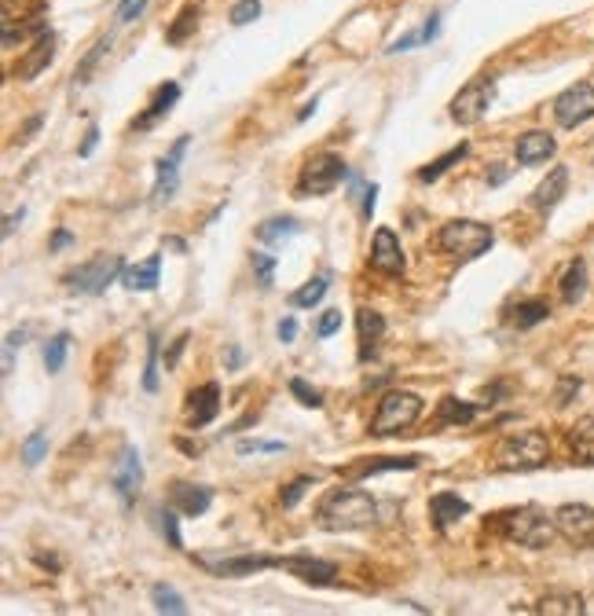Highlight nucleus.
Returning <instances> with one entry per match:
<instances>
[{
	"label": "nucleus",
	"mask_w": 594,
	"mask_h": 616,
	"mask_svg": "<svg viewBox=\"0 0 594 616\" xmlns=\"http://www.w3.org/2000/svg\"><path fill=\"white\" fill-rule=\"evenodd\" d=\"M378 517V503L363 488H331L315 510V525L327 532H356L371 529Z\"/></svg>",
	"instance_id": "obj_1"
},
{
	"label": "nucleus",
	"mask_w": 594,
	"mask_h": 616,
	"mask_svg": "<svg viewBox=\"0 0 594 616\" xmlns=\"http://www.w3.org/2000/svg\"><path fill=\"white\" fill-rule=\"evenodd\" d=\"M492 529H495L502 540L521 543V547H532V550L551 547L554 536H558L554 517H546V513L536 510V506H514V510L495 513V517H492Z\"/></svg>",
	"instance_id": "obj_2"
},
{
	"label": "nucleus",
	"mask_w": 594,
	"mask_h": 616,
	"mask_svg": "<svg viewBox=\"0 0 594 616\" xmlns=\"http://www.w3.org/2000/svg\"><path fill=\"white\" fill-rule=\"evenodd\" d=\"M546 459H551V441H546L543 430H521L495 448V469H507V473L539 469Z\"/></svg>",
	"instance_id": "obj_3"
},
{
	"label": "nucleus",
	"mask_w": 594,
	"mask_h": 616,
	"mask_svg": "<svg viewBox=\"0 0 594 616\" xmlns=\"http://www.w3.org/2000/svg\"><path fill=\"white\" fill-rule=\"evenodd\" d=\"M492 243H495V231H492V224H481V220H451L437 235V246L459 261H474V257L488 254Z\"/></svg>",
	"instance_id": "obj_4"
},
{
	"label": "nucleus",
	"mask_w": 594,
	"mask_h": 616,
	"mask_svg": "<svg viewBox=\"0 0 594 616\" xmlns=\"http://www.w3.org/2000/svg\"><path fill=\"white\" fill-rule=\"evenodd\" d=\"M422 415V397L407 393V389H393L378 400V411L371 418V433L375 437H393L407 425H415V418Z\"/></svg>",
	"instance_id": "obj_5"
},
{
	"label": "nucleus",
	"mask_w": 594,
	"mask_h": 616,
	"mask_svg": "<svg viewBox=\"0 0 594 616\" xmlns=\"http://www.w3.org/2000/svg\"><path fill=\"white\" fill-rule=\"evenodd\" d=\"M125 272V261L118 257V254H100V257H93V261H84L81 268H74L70 275H66V287L74 290V294H88V298H96V294H103L111 282L118 279Z\"/></svg>",
	"instance_id": "obj_6"
},
{
	"label": "nucleus",
	"mask_w": 594,
	"mask_h": 616,
	"mask_svg": "<svg viewBox=\"0 0 594 616\" xmlns=\"http://www.w3.org/2000/svg\"><path fill=\"white\" fill-rule=\"evenodd\" d=\"M345 176H349V169H345V162H341L338 155H331V151H327V155H315V158L305 162V169H301V176H297V195H301V199L331 195Z\"/></svg>",
	"instance_id": "obj_7"
},
{
	"label": "nucleus",
	"mask_w": 594,
	"mask_h": 616,
	"mask_svg": "<svg viewBox=\"0 0 594 616\" xmlns=\"http://www.w3.org/2000/svg\"><path fill=\"white\" fill-rule=\"evenodd\" d=\"M495 100V81L492 77H474L466 88L455 92L451 100V121L459 125H477L488 111V103Z\"/></svg>",
	"instance_id": "obj_8"
},
{
	"label": "nucleus",
	"mask_w": 594,
	"mask_h": 616,
	"mask_svg": "<svg viewBox=\"0 0 594 616\" xmlns=\"http://www.w3.org/2000/svg\"><path fill=\"white\" fill-rule=\"evenodd\" d=\"M554 118L562 129H576V125L590 121L594 118V85H587V81L569 85L554 100Z\"/></svg>",
	"instance_id": "obj_9"
},
{
	"label": "nucleus",
	"mask_w": 594,
	"mask_h": 616,
	"mask_svg": "<svg viewBox=\"0 0 594 616\" xmlns=\"http://www.w3.org/2000/svg\"><path fill=\"white\" fill-rule=\"evenodd\" d=\"M111 485H114V492H118V499H121L125 506H132L136 495H140V485H144V462H140V451H136L132 444L121 451L118 466H114V473H111Z\"/></svg>",
	"instance_id": "obj_10"
},
{
	"label": "nucleus",
	"mask_w": 594,
	"mask_h": 616,
	"mask_svg": "<svg viewBox=\"0 0 594 616\" xmlns=\"http://www.w3.org/2000/svg\"><path fill=\"white\" fill-rule=\"evenodd\" d=\"M554 525H558V536H565L569 543H590L594 540V510L583 503H565L554 510Z\"/></svg>",
	"instance_id": "obj_11"
},
{
	"label": "nucleus",
	"mask_w": 594,
	"mask_h": 616,
	"mask_svg": "<svg viewBox=\"0 0 594 616\" xmlns=\"http://www.w3.org/2000/svg\"><path fill=\"white\" fill-rule=\"evenodd\" d=\"M279 568H287V573H294L297 580H305L312 587H334L338 584V568L331 561H319V558H308V554L279 558Z\"/></svg>",
	"instance_id": "obj_12"
},
{
	"label": "nucleus",
	"mask_w": 594,
	"mask_h": 616,
	"mask_svg": "<svg viewBox=\"0 0 594 616\" xmlns=\"http://www.w3.org/2000/svg\"><path fill=\"white\" fill-rule=\"evenodd\" d=\"M188 144L191 139L188 136H180L176 144H173V151L158 162V180H155V206H162V202H169L173 195H176V183H180V162H184V155H188Z\"/></svg>",
	"instance_id": "obj_13"
},
{
	"label": "nucleus",
	"mask_w": 594,
	"mask_h": 616,
	"mask_svg": "<svg viewBox=\"0 0 594 616\" xmlns=\"http://www.w3.org/2000/svg\"><path fill=\"white\" fill-rule=\"evenodd\" d=\"M403 250L393 228H378L375 231V243H371V268L382 275H403Z\"/></svg>",
	"instance_id": "obj_14"
},
{
	"label": "nucleus",
	"mask_w": 594,
	"mask_h": 616,
	"mask_svg": "<svg viewBox=\"0 0 594 616\" xmlns=\"http://www.w3.org/2000/svg\"><path fill=\"white\" fill-rule=\"evenodd\" d=\"M202 565L209 568V573L217 576H227V580H235V576H253L261 573V568H271V565H279V558H264V554H243V558H202Z\"/></svg>",
	"instance_id": "obj_15"
},
{
	"label": "nucleus",
	"mask_w": 594,
	"mask_h": 616,
	"mask_svg": "<svg viewBox=\"0 0 594 616\" xmlns=\"http://www.w3.org/2000/svg\"><path fill=\"white\" fill-rule=\"evenodd\" d=\"M217 415H220V389H217V382H206V386L191 389V397H188V425H191V430H202V425H209Z\"/></svg>",
	"instance_id": "obj_16"
},
{
	"label": "nucleus",
	"mask_w": 594,
	"mask_h": 616,
	"mask_svg": "<svg viewBox=\"0 0 594 616\" xmlns=\"http://www.w3.org/2000/svg\"><path fill=\"white\" fill-rule=\"evenodd\" d=\"M554 136L551 132H539V129H532V132H521L518 136V144H514V155H518V162L521 165H539V162H546L554 155Z\"/></svg>",
	"instance_id": "obj_17"
},
{
	"label": "nucleus",
	"mask_w": 594,
	"mask_h": 616,
	"mask_svg": "<svg viewBox=\"0 0 594 616\" xmlns=\"http://www.w3.org/2000/svg\"><path fill=\"white\" fill-rule=\"evenodd\" d=\"M169 499H173V506L184 513V517H202L206 510H209V503H213V492L206 488V485H188V481H176L173 485V492H169Z\"/></svg>",
	"instance_id": "obj_18"
},
{
	"label": "nucleus",
	"mask_w": 594,
	"mask_h": 616,
	"mask_svg": "<svg viewBox=\"0 0 594 616\" xmlns=\"http://www.w3.org/2000/svg\"><path fill=\"white\" fill-rule=\"evenodd\" d=\"M56 59V33L52 30H44V33H37V40H33V49H30V56L15 67V77H22V81H30V77H37L44 67H49Z\"/></svg>",
	"instance_id": "obj_19"
},
{
	"label": "nucleus",
	"mask_w": 594,
	"mask_h": 616,
	"mask_svg": "<svg viewBox=\"0 0 594 616\" xmlns=\"http://www.w3.org/2000/svg\"><path fill=\"white\" fill-rule=\"evenodd\" d=\"M430 513H433V525H437L440 532H448L455 521H463V517L470 513V503H466L463 495H455V492H437V495L430 499Z\"/></svg>",
	"instance_id": "obj_20"
},
{
	"label": "nucleus",
	"mask_w": 594,
	"mask_h": 616,
	"mask_svg": "<svg viewBox=\"0 0 594 616\" xmlns=\"http://www.w3.org/2000/svg\"><path fill=\"white\" fill-rule=\"evenodd\" d=\"M158 272H162V254H151L147 261H140V264H129L125 272H121V282H125V290H140V294H151L155 287H158Z\"/></svg>",
	"instance_id": "obj_21"
},
{
	"label": "nucleus",
	"mask_w": 594,
	"mask_h": 616,
	"mask_svg": "<svg viewBox=\"0 0 594 616\" xmlns=\"http://www.w3.org/2000/svg\"><path fill=\"white\" fill-rule=\"evenodd\" d=\"M176 100H180V85H176V81L162 85V88L155 92L151 107H147V111H144L140 118H136V121H132V129H136V132H147V129H151L155 121H162V118H165V114L173 111V103H176Z\"/></svg>",
	"instance_id": "obj_22"
},
{
	"label": "nucleus",
	"mask_w": 594,
	"mask_h": 616,
	"mask_svg": "<svg viewBox=\"0 0 594 616\" xmlns=\"http://www.w3.org/2000/svg\"><path fill=\"white\" fill-rule=\"evenodd\" d=\"M565 187H569V169L565 165H554L551 173H546V180L532 192V206L536 210H554L565 195Z\"/></svg>",
	"instance_id": "obj_23"
},
{
	"label": "nucleus",
	"mask_w": 594,
	"mask_h": 616,
	"mask_svg": "<svg viewBox=\"0 0 594 616\" xmlns=\"http://www.w3.org/2000/svg\"><path fill=\"white\" fill-rule=\"evenodd\" d=\"M419 455H389V459H368V462H359V466H349L345 473L349 478H356V481H363V478H375V473H393V469H419Z\"/></svg>",
	"instance_id": "obj_24"
},
{
	"label": "nucleus",
	"mask_w": 594,
	"mask_h": 616,
	"mask_svg": "<svg viewBox=\"0 0 594 616\" xmlns=\"http://www.w3.org/2000/svg\"><path fill=\"white\" fill-rule=\"evenodd\" d=\"M477 404H466V400H455V397H444L440 400V411H437V425H470L477 418Z\"/></svg>",
	"instance_id": "obj_25"
},
{
	"label": "nucleus",
	"mask_w": 594,
	"mask_h": 616,
	"mask_svg": "<svg viewBox=\"0 0 594 616\" xmlns=\"http://www.w3.org/2000/svg\"><path fill=\"white\" fill-rule=\"evenodd\" d=\"M569 448L580 462L594 466V418H580L572 430H569Z\"/></svg>",
	"instance_id": "obj_26"
},
{
	"label": "nucleus",
	"mask_w": 594,
	"mask_h": 616,
	"mask_svg": "<svg viewBox=\"0 0 594 616\" xmlns=\"http://www.w3.org/2000/svg\"><path fill=\"white\" fill-rule=\"evenodd\" d=\"M356 326H359V342H363V356H368L375 349V342L386 335V319L371 308H359L356 312Z\"/></svg>",
	"instance_id": "obj_27"
},
{
	"label": "nucleus",
	"mask_w": 594,
	"mask_h": 616,
	"mask_svg": "<svg viewBox=\"0 0 594 616\" xmlns=\"http://www.w3.org/2000/svg\"><path fill=\"white\" fill-rule=\"evenodd\" d=\"M294 235H301V224L294 217H271L257 228V239L261 243H283V239H294Z\"/></svg>",
	"instance_id": "obj_28"
},
{
	"label": "nucleus",
	"mask_w": 594,
	"mask_h": 616,
	"mask_svg": "<svg viewBox=\"0 0 594 616\" xmlns=\"http://www.w3.org/2000/svg\"><path fill=\"white\" fill-rule=\"evenodd\" d=\"M466 155H470V144H459V147L444 151V155H440V158H433L426 169H419V180H422V183H433V180H440V176H444V173H448L455 162H463Z\"/></svg>",
	"instance_id": "obj_29"
},
{
	"label": "nucleus",
	"mask_w": 594,
	"mask_h": 616,
	"mask_svg": "<svg viewBox=\"0 0 594 616\" xmlns=\"http://www.w3.org/2000/svg\"><path fill=\"white\" fill-rule=\"evenodd\" d=\"M536 612H546V616H583V598L580 594H546Z\"/></svg>",
	"instance_id": "obj_30"
},
{
	"label": "nucleus",
	"mask_w": 594,
	"mask_h": 616,
	"mask_svg": "<svg viewBox=\"0 0 594 616\" xmlns=\"http://www.w3.org/2000/svg\"><path fill=\"white\" fill-rule=\"evenodd\" d=\"M583 290H587V268H583V261H572L569 272L562 275V301L576 305L583 298Z\"/></svg>",
	"instance_id": "obj_31"
},
{
	"label": "nucleus",
	"mask_w": 594,
	"mask_h": 616,
	"mask_svg": "<svg viewBox=\"0 0 594 616\" xmlns=\"http://www.w3.org/2000/svg\"><path fill=\"white\" fill-rule=\"evenodd\" d=\"M327 290H331V275H315V279L305 282L301 290L290 294V305H294V308H312L315 301H324Z\"/></svg>",
	"instance_id": "obj_32"
},
{
	"label": "nucleus",
	"mask_w": 594,
	"mask_h": 616,
	"mask_svg": "<svg viewBox=\"0 0 594 616\" xmlns=\"http://www.w3.org/2000/svg\"><path fill=\"white\" fill-rule=\"evenodd\" d=\"M66 349H70V335H66V330H59V335L49 345H44V367H49V374H59L63 370Z\"/></svg>",
	"instance_id": "obj_33"
},
{
	"label": "nucleus",
	"mask_w": 594,
	"mask_h": 616,
	"mask_svg": "<svg viewBox=\"0 0 594 616\" xmlns=\"http://www.w3.org/2000/svg\"><path fill=\"white\" fill-rule=\"evenodd\" d=\"M546 316H551V305H546V301H521V305L514 308V323H518L521 330H528V326L543 323Z\"/></svg>",
	"instance_id": "obj_34"
},
{
	"label": "nucleus",
	"mask_w": 594,
	"mask_h": 616,
	"mask_svg": "<svg viewBox=\"0 0 594 616\" xmlns=\"http://www.w3.org/2000/svg\"><path fill=\"white\" fill-rule=\"evenodd\" d=\"M151 598H155V609H158V612H173V616H184V612H188L184 598H180L173 587H165V584H155Z\"/></svg>",
	"instance_id": "obj_35"
},
{
	"label": "nucleus",
	"mask_w": 594,
	"mask_h": 616,
	"mask_svg": "<svg viewBox=\"0 0 594 616\" xmlns=\"http://www.w3.org/2000/svg\"><path fill=\"white\" fill-rule=\"evenodd\" d=\"M195 26H199V8H184V12H180V15H176V22L169 26L165 40H169V44H176V40H184V37H188V33H191Z\"/></svg>",
	"instance_id": "obj_36"
},
{
	"label": "nucleus",
	"mask_w": 594,
	"mask_h": 616,
	"mask_svg": "<svg viewBox=\"0 0 594 616\" xmlns=\"http://www.w3.org/2000/svg\"><path fill=\"white\" fill-rule=\"evenodd\" d=\"M44 451H49V437H44V433H30L26 444H22V462L26 466H37L44 459Z\"/></svg>",
	"instance_id": "obj_37"
},
{
	"label": "nucleus",
	"mask_w": 594,
	"mask_h": 616,
	"mask_svg": "<svg viewBox=\"0 0 594 616\" xmlns=\"http://www.w3.org/2000/svg\"><path fill=\"white\" fill-rule=\"evenodd\" d=\"M176 506H169V510H162L158 517H162V532H165V540H169V547L173 550H184V540H180V525H176Z\"/></svg>",
	"instance_id": "obj_38"
},
{
	"label": "nucleus",
	"mask_w": 594,
	"mask_h": 616,
	"mask_svg": "<svg viewBox=\"0 0 594 616\" xmlns=\"http://www.w3.org/2000/svg\"><path fill=\"white\" fill-rule=\"evenodd\" d=\"M308 488H312V478H294V481L279 492V503L290 510V506H297V503L305 499V492H308Z\"/></svg>",
	"instance_id": "obj_39"
},
{
	"label": "nucleus",
	"mask_w": 594,
	"mask_h": 616,
	"mask_svg": "<svg viewBox=\"0 0 594 616\" xmlns=\"http://www.w3.org/2000/svg\"><path fill=\"white\" fill-rule=\"evenodd\" d=\"M290 393H294L305 407H324V393L312 389V386L305 382V378H294V382H290Z\"/></svg>",
	"instance_id": "obj_40"
},
{
	"label": "nucleus",
	"mask_w": 594,
	"mask_h": 616,
	"mask_svg": "<svg viewBox=\"0 0 594 616\" xmlns=\"http://www.w3.org/2000/svg\"><path fill=\"white\" fill-rule=\"evenodd\" d=\"M107 49H111V40L103 37V40L96 44V49L84 56V63H81V67H77V74H74V81H77V85H84V81H88V74H93V67L100 63V56H107Z\"/></svg>",
	"instance_id": "obj_41"
},
{
	"label": "nucleus",
	"mask_w": 594,
	"mask_h": 616,
	"mask_svg": "<svg viewBox=\"0 0 594 616\" xmlns=\"http://www.w3.org/2000/svg\"><path fill=\"white\" fill-rule=\"evenodd\" d=\"M144 389L155 393L158 389V338H151V349H147V370H144Z\"/></svg>",
	"instance_id": "obj_42"
},
{
	"label": "nucleus",
	"mask_w": 594,
	"mask_h": 616,
	"mask_svg": "<svg viewBox=\"0 0 594 616\" xmlns=\"http://www.w3.org/2000/svg\"><path fill=\"white\" fill-rule=\"evenodd\" d=\"M261 15V0H239V4L232 8V22L235 26H246V22H253Z\"/></svg>",
	"instance_id": "obj_43"
},
{
	"label": "nucleus",
	"mask_w": 594,
	"mask_h": 616,
	"mask_svg": "<svg viewBox=\"0 0 594 616\" xmlns=\"http://www.w3.org/2000/svg\"><path fill=\"white\" fill-rule=\"evenodd\" d=\"M49 26H44L40 19H33V22H26V26H19V30H4V49H15V40H22V37H30V33H44Z\"/></svg>",
	"instance_id": "obj_44"
},
{
	"label": "nucleus",
	"mask_w": 594,
	"mask_h": 616,
	"mask_svg": "<svg viewBox=\"0 0 594 616\" xmlns=\"http://www.w3.org/2000/svg\"><path fill=\"white\" fill-rule=\"evenodd\" d=\"M341 330V308H331L324 319L315 323V338H331V335H338Z\"/></svg>",
	"instance_id": "obj_45"
},
{
	"label": "nucleus",
	"mask_w": 594,
	"mask_h": 616,
	"mask_svg": "<svg viewBox=\"0 0 594 616\" xmlns=\"http://www.w3.org/2000/svg\"><path fill=\"white\" fill-rule=\"evenodd\" d=\"M250 261H253V268H257L261 287H271V272H276V257H268V254H253Z\"/></svg>",
	"instance_id": "obj_46"
},
{
	"label": "nucleus",
	"mask_w": 594,
	"mask_h": 616,
	"mask_svg": "<svg viewBox=\"0 0 594 616\" xmlns=\"http://www.w3.org/2000/svg\"><path fill=\"white\" fill-rule=\"evenodd\" d=\"M576 393H580V378H562V386H558V393H554L558 407L572 404V397H576Z\"/></svg>",
	"instance_id": "obj_47"
},
{
	"label": "nucleus",
	"mask_w": 594,
	"mask_h": 616,
	"mask_svg": "<svg viewBox=\"0 0 594 616\" xmlns=\"http://www.w3.org/2000/svg\"><path fill=\"white\" fill-rule=\"evenodd\" d=\"M250 451H287V444H279V441H243L239 455H250Z\"/></svg>",
	"instance_id": "obj_48"
},
{
	"label": "nucleus",
	"mask_w": 594,
	"mask_h": 616,
	"mask_svg": "<svg viewBox=\"0 0 594 616\" xmlns=\"http://www.w3.org/2000/svg\"><path fill=\"white\" fill-rule=\"evenodd\" d=\"M96 144H100V129H96V125H88V132H84V139H81L77 155H81V158H88V155L96 151Z\"/></svg>",
	"instance_id": "obj_49"
},
{
	"label": "nucleus",
	"mask_w": 594,
	"mask_h": 616,
	"mask_svg": "<svg viewBox=\"0 0 594 616\" xmlns=\"http://www.w3.org/2000/svg\"><path fill=\"white\" fill-rule=\"evenodd\" d=\"M375 202H378V187H375V183H371V187H363V220H371Z\"/></svg>",
	"instance_id": "obj_50"
},
{
	"label": "nucleus",
	"mask_w": 594,
	"mask_h": 616,
	"mask_svg": "<svg viewBox=\"0 0 594 616\" xmlns=\"http://www.w3.org/2000/svg\"><path fill=\"white\" fill-rule=\"evenodd\" d=\"M297 338V319H283L279 323V342L287 345V342H294Z\"/></svg>",
	"instance_id": "obj_51"
},
{
	"label": "nucleus",
	"mask_w": 594,
	"mask_h": 616,
	"mask_svg": "<svg viewBox=\"0 0 594 616\" xmlns=\"http://www.w3.org/2000/svg\"><path fill=\"white\" fill-rule=\"evenodd\" d=\"M184 345H188V335H180V338L173 342L169 356H165V367H176V360H180V353H184Z\"/></svg>",
	"instance_id": "obj_52"
},
{
	"label": "nucleus",
	"mask_w": 594,
	"mask_h": 616,
	"mask_svg": "<svg viewBox=\"0 0 594 616\" xmlns=\"http://www.w3.org/2000/svg\"><path fill=\"white\" fill-rule=\"evenodd\" d=\"M419 40H422V33H403L400 40H393V49H389V52H407L411 44H419Z\"/></svg>",
	"instance_id": "obj_53"
},
{
	"label": "nucleus",
	"mask_w": 594,
	"mask_h": 616,
	"mask_svg": "<svg viewBox=\"0 0 594 616\" xmlns=\"http://www.w3.org/2000/svg\"><path fill=\"white\" fill-rule=\"evenodd\" d=\"M437 30H440V15H430V19H426V26H422L419 33H422V40H433V37H437Z\"/></svg>",
	"instance_id": "obj_54"
},
{
	"label": "nucleus",
	"mask_w": 594,
	"mask_h": 616,
	"mask_svg": "<svg viewBox=\"0 0 594 616\" xmlns=\"http://www.w3.org/2000/svg\"><path fill=\"white\" fill-rule=\"evenodd\" d=\"M70 243H74V235H70V231H56V235H52V246H49V250H63V246H70Z\"/></svg>",
	"instance_id": "obj_55"
},
{
	"label": "nucleus",
	"mask_w": 594,
	"mask_h": 616,
	"mask_svg": "<svg viewBox=\"0 0 594 616\" xmlns=\"http://www.w3.org/2000/svg\"><path fill=\"white\" fill-rule=\"evenodd\" d=\"M37 129H40V118H30V121H26V129H22V136H19V139H30V136H33V132H37Z\"/></svg>",
	"instance_id": "obj_56"
},
{
	"label": "nucleus",
	"mask_w": 594,
	"mask_h": 616,
	"mask_svg": "<svg viewBox=\"0 0 594 616\" xmlns=\"http://www.w3.org/2000/svg\"><path fill=\"white\" fill-rule=\"evenodd\" d=\"M22 217H26V213H22V210H19V213H12V217H8V220H4V235H12V231H15V224H19V220H22Z\"/></svg>",
	"instance_id": "obj_57"
},
{
	"label": "nucleus",
	"mask_w": 594,
	"mask_h": 616,
	"mask_svg": "<svg viewBox=\"0 0 594 616\" xmlns=\"http://www.w3.org/2000/svg\"><path fill=\"white\" fill-rule=\"evenodd\" d=\"M502 180H507V169H495V173L488 176V183H502Z\"/></svg>",
	"instance_id": "obj_58"
}]
</instances>
